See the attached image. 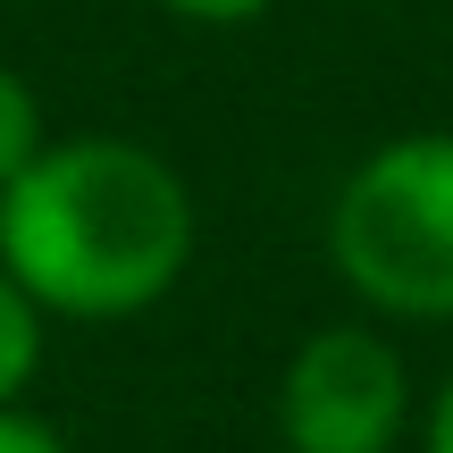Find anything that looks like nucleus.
Wrapping results in <instances>:
<instances>
[{
	"label": "nucleus",
	"mask_w": 453,
	"mask_h": 453,
	"mask_svg": "<svg viewBox=\"0 0 453 453\" xmlns=\"http://www.w3.org/2000/svg\"><path fill=\"white\" fill-rule=\"evenodd\" d=\"M411 428V370L378 327L336 319L294 344L277 378V437L286 453H395Z\"/></svg>",
	"instance_id": "nucleus-3"
},
{
	"label": "nucleus",
	"mask_w": 453,
	"mask_h": 453,
	"mask_svg": "<svg viewBox=\"0 0 453 453\" xmlns=\"http://www.w3.org/2000/svg\"><path fill=\"white\" fill-rule=\"evenodd\" d=\"M168 17H185V26H252V17H269L277 0H160Z\"/></svg>",
	"instance_id": "nucleus-6"
},
{
	"label": "nucleus",
	"mask_w": 453,
	"mask_h": 453,
	"mask_svg": "<svg viewBox=\"0 0 453 453\" xmlns=\"http://www.w3.org/2000/svg\"><path fill=\"white\" fill-rule=\"evenodd\" d=\"M0 453H67V437L50 420H34V411L0 403Z\"/></svg>",
	"instance_id": "nucleus-7"
},
{
	"label": "nucleus",
	"mask_w": 453,
	"mask_h": 453,
	"mask_svg": "<svg viewBox=\"0 0 453 453\" xmlns=\"http://www.w3.org/2000/svg\"><path fill=\"white\" fill-rule=\"evenodd\" d=\"M42 327H50V311L0 269V403H17V395L34 387V370H42Z\"/></svg>",
	"instance_id": "nucleus-4"
},
{
	"label": "nucleus",
	"mask_w": 453,
	"mask_h": 453,
	"mask_svg": "<svg viewBox=\"0 0 453 453\" xmlns=\"http://www.w3.org/2000/svg\"><path fill=\"white\" fill-rule=\"evenodd\" d=\"M420 437H428V453H453V370H445V387L428 395V428Z\"/></svg>",
	"instance_id": "nucleus-8"
},
{
	"label": "nucleus",
	"mask_w": 453,
	"mask_h": 453,
	"mask_svg": "<svg viewBox=\"0 0 453 453\" xmlns=\"http://www.w3.org/2000/svg\"><path fill=\"white\" fill-rule=\"evenodd\" d=\"M194 185L134 134L42 143L0 185V269L50 319H143L194 269Z\"/></svg>",
	"instance_id": "nucleus-1"
},
{
	"label": "nucleus",
	"mask_w": 453,
	"mask_h": 453,
	"mask_svg": "<svg viewBox=\"0 0 453 453\" xmlns=\"http://www.w3.org/2000/svg\"><path fill=\"white\" fill-rule=\"evenodd\" d=\"M327 269L378 319L453 327V127L395 134L336 185Z\"/></svg>",
	"instance_id": "nucleus-2"
},
{
	"label": "nucleus",
	"mask_w": 453,
	"mask_h": 453,
	"mask_svg": "<svg viewBox=\"0 0 453 453\" xmlns=\"http://www.w3.org/2000/svg\"><path fill=\"white\" fill-rule=\"evenodd\" d=\"M42 143H50V127H42V101H34V84L17 76L9 59H0V185H9V177H17V168H26Z\"/></svg>",
	"instance_id": "nucleus-5"
}]
</instances>
